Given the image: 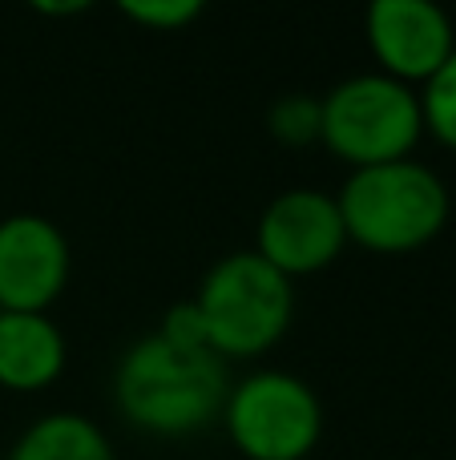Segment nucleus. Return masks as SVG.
<instances>
[{
	"label": "nucleus",
	"instance_id": "15",
	"mask_svg": "<svg viewBox=\"0 0 456 460\" xmlns=\"http://www.w3.org/2000/svg\"><path fill=\"white\" fill-rule=\"evenodd\" d=\"M37 13H57V16H65V13H85V4H37Z\"/></svg>",
	"mask_w": 456,
	"mask_h": 460
},
{
	"label": "nucleus",
	"instance_id": "11",
	"mask_svg": "<svg viewBox=\"0 0 456 460\" xmlns=\"http://www.w3.org/2000/svg\"><path fill=\"white\" fill-rule=\"evenodd\" d=\"M417 93L420 113H425V134L436 137L444 150H456V49Z\"/></svg>",
	"mask_w": 456,
	"mask_h": 460
},
{
	"label": "nucleus",
	"instance_id": "14",
	"mask_svg": "<svg viewBox=\"0 0 456 460\" xmlns=\"http://www.w3.org/2000/svg\"><path fill=\"white\" fill-rule=\"evenodd\" d=\"M153 335H162V340H166L170 348H178V351H210L206 323H202L194 299L174 303V307L162 315V323H158V332H153Z\"/></svg>",
	"mask_w": 456,
	"mask_h": 460
},
{
	"label": "nucleus",
	"instance_id": "7",
	"mask_svg": "<svg viewBox=\"0 0 456 460\" xmlns=\"http://www.w3.org/2000/svg\"><path fill=\"white\" fill-rule=\"evenodd\" d=\"M376 73L404 85H425L456 49V24L433 0H376L364 16Z\"/></svg>",
	"mask_w": 456,
	"mask_h": 460
},
{
	"label": "nucleus",
	"instance_id": "1",
	"mask_svg": "<svg viewBox=\"0 0 456 460\" xmlns=\"http://www.w3.org/2000/svg\"><path fill=\"white\" fill-rule=\"evenodd\" d=\"M231 392L215 351H178L162 335H142L113 367V404L121 420L150 437H194L223 416Z\"/></svg>",
	"mask_w": 456,
	"mask_h": 460
},
{
	"label": "nucleus",
	"instance_id": "10",
	"mask_svg": "<svg viewBox=\"0 0 456 460\" xmlns=\"http://www.w3.org/2000/svg\"><path fill=\"white\" fill-rule=\"evenodd\" d=\"M4 460H118L105 429L85 412H48L13 440Z\"/></svg>",
	"mask_w": 456,
	"mask_h": 460
},
{
	"label": "nucleus",
	"instance_id": "3",
	"mask_svg": "<svg viewBox=\"0 0 456 460\" xmlns=\"http://www.w3.org/2000/svg\"><path fill=\"white\" fill-rule=\"evenodd\" d=\"M206 343L223 364L259 359L287 335L295 319V287L255 251L223 254L194 295Z\"/></svg>",
	"mask_w": 456,
	"mask_h": 460
},
{
	"label": "nucleus",
	"instance_id": "9",
	"mask_svg": "<svg viewBox=\"0 0 456 460\" xmlns=\"http://www.w3.org/2000/svg\"><path fill=\"white\" fill-rule=\"evenodd\" d=\"M69 364L65 332L45 311H0V388L45 392Z\"/></svg>",
	"mask_w": 456,
	"mask_h": 460
},
{
	"label": "nucleus",
	"instance_id": "8",
	"mask_svg": "<svg viewBox=\"0 0 456 460\" xmlns=\"http://www.w3.org/2000/svg\"><path fill=\"white\" fill-rule=\"evenodd\" d=\"M73 251L65 230L45 215L0 218V311H45L69 287Z\"/></svg>",
	"mask_w": 456,
	"mask_h": 460
},
{
	"label": "nucleus",
	"instance_id": "12",
	"mask_svg": "<svg viewBox=\"0 0 456 460\" xmlns=\"http://www.w3.org/2000/svg\"><path fill=\"white\" fill-rule=\"evenodd\" d=\"M267 126L283 146H311L320 142V97L315 93H287L271 105Z\"/></svg>",
	"mask_w": 456,
	"mask_h": 460
},
{
	"label": "nucleus",
	"instance_id": "5",
	"mask_svg": "<svg viewBox=\"0 0 456 460\" xmlns=\"http://www.w3.org/2000/svg\"><path fill=\"white\" fill-rule=\"evenodd\" d=\"M218 424L242 460H307L323 437V400L303 376L255 367L231 384Z\"/></svg>",
	"mask_w": 456,
	"mask_h": 460
},
{
	"label": "nucleus",
	"instance_id": "13",
	"mask_svg": "<svg viewBox=\"0 0 456 460\" xmlns=\"http://www.w3.org/2000/svg\"><path fill=\"white\" fill-rule=\"evenodd\" d=\"M121 16L150 32H182L202 16L198 0H121Z\"/></svg>",
	"mask_w": 456,
	"mask_h": 460
},
{
	"label": "nucleus",
	"instance_id": "4",
	"mask_svg": "<svg viewBox=\"0 0 456 460\" xmlns=\"http://www.w3.org/2000/svg\"><path fill=\"white\" fill-rule=\"evenodd\" d=\"M420 137V93L376 69L352 73L320 97V142L352 170L412 158Z\"/></svg>",
	"mask_w": 456,
	"mask_h": 460
},
{
	"label": "nucleus",
	"instance_id": "2",
	"mask_svg": "<svg viewBox=\"0 0 456 460\" xmlns=\"http://www.w3.org/2000/svg\"><path fill=\"white\" fill-rule=\"evenodd\" d=\"M347 243L372 254H412L444 234L452 215L449 182L417 158L364 166L336 194Z\"/></svg>",
	"mask_w": 456,
	"mask_h": 460
},
{
	"label": "nucleus",
	"instance_id": "6",
	"mask_svg": "<svg viewBox=\"0 0 456 460\" xmlns=\"http://www.w3.org/2000/svg\"><path fill=\"white\" fill-rule=\"evenodd\" d=\"M344 246L347 230L336 194L315 190V186H291L263 207L250 251L295 283L303 275L328 270L344 254Z\"/></svg>",
	"mask_w": 456,
	"mask_h": 460
}]
</instances>
